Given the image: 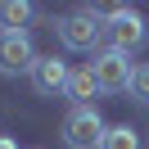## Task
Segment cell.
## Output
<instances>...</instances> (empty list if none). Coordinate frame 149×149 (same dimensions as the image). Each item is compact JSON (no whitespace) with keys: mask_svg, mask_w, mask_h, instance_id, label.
Listing matches in <instances>:
<instances>
[{"mask_svg":"<svg viewBox=\"0 0 149 149\" xmlns=\"http://www.w3.org/2000/svg\"><path fill=\"white\" fill-rule=\"evenodd\" d=\"M104 18V50H113V54H136L140 45H145V18H140L136 9H127V5H109V9H95Z\"/></svg>","mask_w":149,"mask_h":149,"instance_id":"cell-1","label":"cell"},{"mask_svg":"<svg viewBox=\"0 0 149 149\" xmlns=\"http://www.w3.org/2000/svg\"><path fill=\"white\" fill-rule=\"evenodd\" d=\"M59 41L68 50H95L104 45V18L95 9H72L59 18Z\"/></svg>","mask_w":149,"mask_h":149,"instance_id":"cell-2","label":"cell"},{"mask_svg":"<svg viewBox=\"0 0 149 149\" xmlns=\"http://www.w3.org/2000/svg\"><path fill=\"white\" fill-rule=\"evenodd\" d=\"M32 91L45 95V100H54V95H68V77H72V68L63 63L59 54H36V63H32Z\"/></svg>","mask_w":149,"mask_h":149,"instance_id":"cell-3","label":"cell"},{"mask_svg":"<svg viewBox=\"0 0 149 149\" xmlns=\"http://www.w3.org/2000/svg\"><path fill=\"white\" fill-rule=\"evenodd\" d=\"M104 131H109V127H104V118H100L95 109H72V113L63 118V140H68L72 149H100Z\"/></svg>","mask_w":149,"mask_h":149,"instance_id":"cell-4","label":"cell"},{"mask_svg":"<svg viewBox=\"0 0 149 149\" xmlns=\"http://www.w3.org/2000/svg\"><path fill=\"white\" fill-rule=\"evenodd\" d=\"M91 68H95V81H100L104 95H122V91H131V72H136V63H127V54L100 50Z\"/></svg>","mask_w":149,"mask_h":149,"instance_id":"cell-5","label":"cell"},{"mask_svg":"<svg viewBox=\"0 0 149 149\" xmlns=\"http://www.w3.org/2000/svg\"><path fill=\"white\" fill-rule=\"evenodd\" d=\"M32 63H36V50H32V36H27V32L0 36V72H5V77L32 72Z\"/></svg>","mask_w":149,"mask_h":149,"instance_id":"cell-6","label":"cell"},{"mask_svg":"<svg viewBox=\"0 0 149 149\" xmlns=\"http://www.w3.org/2000/svg\"><path fill=\"white\" fill-rule=\"evenodd\" d=\"M95 95H104L100 81H95V68H91V63L72 68V77H68V100H77V109H91Z\"/></svg>","mask_w":149,"mask_h":149,"instance_id":"cell-7","label":"cell"},{"mask_svg":"<svg viewBox=\"0 0 149 149\" xmlns=\"http://www.w3.org/2000/svg\"><path fill=\"white\" fill-rule=\"evenodd\" d=\"M32 5L27 0H0V36H18V32H27L32 23Z\"/></svg>","mask_w":149,"mask_h":149,"instance_id":"cell-8","label":"cell"},{"mask_svg":"<svg viewBox=\"0 0 149 149\" xmlns=\"http://www.w3.org/2000/svg\"><path fill=\"white\" fill-rule=\"evenodd\" d=\"M100 149H140V136L131 127H109L104 140H100Z\"/></svg>","mask_w":149,"mask_h":149,"instance_id":"cell-9","label":"cell"},{"mask_svg":"<svg viewBox=\"0 0 149 149\" xmlns=\"http://www.w3.org/2000/svg\"><path fill=\"white\" fill-rule=\"evenodd\" d=\"M131 100L149 104V63H136V72H131Z\"/></svg>","mask_w":149,"mask_h":149,"instance_id":"cell-10","label":"cell"},{"mask_svg":"<svg viewBox=\"0 0 149 149\" xmlns=\"http://www.w3.org/2000/svg\"><path fill=\"white\" fill-rule=\"evenodd\" d=\"M0 149H18V145H14V140H9V136H0Z\"/></svg>","mask_w":149,"mask_h":149,"instance_id":"cell-11","label":"cell"}]
</instances>
